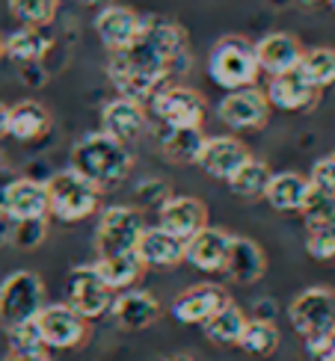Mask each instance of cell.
<instances>
[{
  "instance_id": "1",
  "label": "cell",
  "mask_w": 335,
  "mask_h": 361,
  "mask_svg": "<svg viewBox=\"0 0 335 361\" xmlns=\"http://www.w3.org/2000/svg\"><path fill=\"white\" fill-rule=\"evenodd\" d=\"M190 66V42L187 30L172 18L146 15V27L134 44L125 51L110 54L107 78L119 95L140 101L148 107L170 80L184 74Z\"/></svg>"
},
{
  "instance_id": "2",
  "label": "cell",
  "mask_w": 335,
  "mask_h": 361,
  "mask_svg": "<svg viewBox=\"0 0 335 361\" xmlns=\"http://www.w3.org/2000/svg\"><path fill=\"white\" fill-rule=\"evenodd\" d=\"M71 169L81 172L86 180H93L98 190L122 184L134 169V154L125 142L107 137L104 130L86 133L71 148Z\"/></svg>"
},
{
  "instance_id": "3",
  "label": "cell",
  "mask_w": 335,
  "mask_h": 361,
  "mask_svg": "<svg viewBox=\"0 0 335 361\" xmlns=\"http://www.w3.org/2000/svg\"><path fill=\"white\" fill-rule=\"evenodd\" d=\"M288 320L306 343L309 355L321 358L335 341V290L324 284L300 290L288 305Z\"/></svg>"
},
{
  "instance_id": "4",
  "label": "cell",
  "mask_w": 335,
  "mask_h": 361,
  "mask_svg": "<svg viewBox=\"0 0 335 361\" xmlns=\"http://www.w3.org/2000/svg\"><path fill=\"white\" fill-rule=\"evenodd\" d=\"M208 74L225 92L255 86V80L261 78V68H258V59H255V42L243 36L217 39L208 54Z\"/></svg>"
},
{
  "instance_id": "5",
  "label": "cell",
  "mask_w": 335,
  "mask_h": 361,
  "mask_svg": "<svg viewBox=\"0 0 335 361\" xmlns=\"http://www.w3.org/2000/svg\"><path fill=\"white\" fill-rule=\"evenodd\" d=\"M45 187H48V216L59 222H83L98 210L101 190L74 169L57 172L51 180H45Z\"/></svg>"
},
{
  "instance_id": "6",
  "label": "cell",
  "mask_w": 335,
  "mask_h": 361,
  "mask_svg": "<svg viewBox=\"0 0 335 361\" xmlns=\"http://www.w3.org/2000/svg\"><path fill=\"white\" fill-rule=\"evenodd\" d=\"M45 308V284L36 273L18 269L0 281V323L4 329L33 323Z\"/></svg>"
},
{
  "instance_id": "7",
  "label": "cell",
  "mask_w": 335,
  "mask_h": 361,
  "mask_svg": "<svg viewBox=\"0 0 335 361\" xmlns=\"http://www.w3.org/2000/svg\"><path fill=\"white\" fill-rule=\"evenodd\" d=\"M143 231H146V219L136 207H128V204L104 207L98 216V228H95L98 258L136 252V243H140Z\"/></svg>"
},
{
  "instance_id": "8",
  "label": "cell",
  "mask_w": 335,
  "mask_h": 361,
  "mask_svg": "<svg viewBox=\"0 0 335 361\" xmlns=\"http://www.w3.org/2000/svg\"><path fill=\"white\" fill-rule=\"evenodd\" d=\"M163 128H202L208 116V101L199 89L172 83L148 104Z\"/></svg>"
},
{
  "instance_id": "9",
  "label": "cell",
  "mask_w": 335,
  "mask_h": 361,
  "mask_svg": "<svg viewBox=\"0 0 335 361\" xmlns=\"http://www.w3.org/2000/svg\"><path fill=\"white\" fill-rule=\"evenodd\" d=\"M45 350H78L89 338V320L69 305H45L36 317Z\"/></svg>"
},
{
  "instance_id": "10",
  "label": "cell",
  "mask_w": 335,
  "mask_h": 361,
  "mask_svg": "<svg viewBox=\"0 0 335 361\" xmlns=\"http://www.w3.org/2000/svg\"><path fill=\"white\" fill-rule=\"evenodd\" d=\"M69 308L78 311L83 320H95V317H104V314H110V305H113V290L107 284L101 281L98 269L93 264L86 267H78L71 269L69 276Z\"/></svg>"
},
{
  "instance_id": "11",
  "label": "cell",
  "mask_w": 335,
  "mask_h": 361,
  "mask_svg": "<svg viewBox=\"0 0 335 361\" xmlns=\"http://www.w3.org/2000/svg\"><path fill=\"white\" fill-rule=\"evenodd\" d=\"M217 116L232 130H258L270 122V101L258 86L235 89L217 104Z\"/></svg>"
},
{
  "instance_id": "12",
  "label": "cell",
  "mask_w": 335,
  "mask_h": 361,
  "mask_svg": "<svg viewBox=\"0 0 335 361\" xmlns=\"http://www.w3.org/2000/svg\"><path fill=\"white\" fill-rule=\"evenodd\" d=\"M264 95L270 101V110L309 113V110H315V104L321 101V89L312 86V80L300 68H294V71H285V74L270 78Z\"/></svg>"
},
{
  "instance_id": "13",
  "label": "cell",
  "mask_w": 335,
  "mask_h": 361,
  "mask_svg": "<svg viewBox=\"0 0 335 361\" xmlns=\"http://www.w3.org/2000/svg\"><path fill=\"white\" fill-rule=\"evenodd\" d=\"M228 299H232V296H228L220 284H211V281L193 284V288L181 290L172 299L170 314L178 323H184V326H205L228 302Z\"/></svg>"
},
{
  "instance_id": "14",
  "label": "cell",
  "mask_w": 335,
  "mask_h": 361,
  "mask_svg": "<svg viewBox=\"0 0 335 361\" xmlns=\"http://www.w3.org/2000/svg\"><path fill=\"white\" fill-rule=\"evenodd\" d=\"M143 27H146V15H140L131 6H122V4L104 6L95 15V33L110 54L125 51L128 44H134L136 36L143 33Z\"/></svg>"
},
{
  "instance_id": "15",
  "label": "cell",
  "mask_w": 335,
  "mask_h": 361,
  "mask_svg": "<svg viewBox=\"0 0 335 361\" xmlns=\"http://www.w3.org/2000/svg\"><path fill=\"white\" fill-rule=\"evenodd\" d=\"M158 225L178 240H190L208 225V207L196 195H170L158 207Z\"/></svg>"
},
{
  "instance_id": "16",
  "label": "cell",
  "mask_w": 335,
  "mask_h": 361,
  "mask_svg": "<svg viewBox=\"0 0 335 361\" xmlns=\"http://www.w3.org/2000/svg\"><path fill=\"white\" fill-rule=\"evenodd\" d=\"M160 314H163V308L155 293L134 290V288L116 293L113 305H110V317L122 332H143V329L155 326L160 320Z\"/></svg>"
},
{
  "instance_id": "17",
  "label": "cell",
  "mask_w": 335,
  "mask_h": 361,
  "mask_svg": "<svg viewBox=\"0 0 335 361\" xmlns=\"http://www.w3.org/2000/svg\"><path fill=\"white\" fill-rule=\"evenodd\" d=\"M249 157H252L249 148L243 145L237 137H228L225 133V137H205V145L199 152L196 166L214 180H228Z\"/></svg>"
},
{
  "instance_id": "18",
  "label": "cell",
  "mask_w": 335,
  "mask_h": 361,
  "mask_svg": "<svg viewBox=\"0 0 335 361\" xmlns=\"http://www.w3.org/2000/svg\"><path fill=\"white\" fill-rule=\"evenodd\" d=\"M148 128V107L140 101L116 95L101 107V130L119 142H131Z\"/></svg>"
},
{
  "instance_id": "19",
  "label": "cell",
  "mask_w": 335,
  "mask_h": 361,
  "mask_svg": "<svg viewBox=\"0 0 335 361\" xmlns=\"http://www.w3.org/2000/svg\"><path fill=\"white\" fill-rule=\"evenodd\" d=\"M232 237L225 228L205 225L199 234L184 240V261L202 273H223L228 261V249H232Z\"/></svg>"
},
{
  "instance_id": "20",
  "label": "cell",
  "mask_w": 335,
  "mask_h": 361,
  "mask_svg": "<svg viewBox=\"0 0 335 361\" xmlns=\"http://www.w3.org/2000/svg\"><path fill=\"white\" fill-rule=\"evenodd\" d=\"M4 216L12 222L48 219V187L45 180L18 178L4 187Z\"/></svg>"
},
{
  "instance_id": "21",
  "label": "cell",
  "mask_w": 335,
  "mask_h": 361,
  "mask_svg": "<svg viewBox=\"0 0 335 361\" xmlns=\"http://www.w3.org/2000/svg\"><path fill=\"white\" fill-rule=\"evenodd\" d=\"M302 42L294 36V33H267L264 39L255 42V59H258V68L267 71L270 78L276 74H285V71H294L302 59Z\"/></svg>"
},
{
  "instance_id": "22",
  "label": "cell",
  "mask_w": 335,
  "mask_h": 361,
  "mask_svg": "<svg viewBox=\"0 0 335 361\" xmlns=\"http://www.w3.org/2000/svg\"><path fill=\"white\" fill-rule=\"evenodd\" d=\"M223 273L235 284H255L267 273V255L252 237H232V249H228Z\"/></svg>"
},
{
  "instance_id": "23",
  "label": "cell",
  "mask_w": 335,
  "mask_h": 361,
  "mask_svg": "<svg viewBox=\"0 0 335 361\" xmlns=\"http://www.w3.org/2000/svg\"><path fill=\"white\" fill-rule=\"evenodd\" d=\"M136 258L143 261V267H155V269H166V267H178L184 264V240L172 237L170 231H163L160 225L148 228L140 234V243H136Z\"/></svg>"
},
{
  "instance_id": "24",
  "label": "cell",
  "mask_w": 335,
  "mask_h": 361,
  "mask_svg": "<svg viewBox=\"0 0 335 361\" xmlns=\"http://www.w3.org/2000/svg\"><path fill=\"white\" fill-rule=\"evenodd\" d=\"M51 110L39 101H18L6 116V137L18 142H36L51 130Z\"/></svg>"
},
{
  "instance_id": "25",
  "label": "cell",
  "mask_w": 335,
  "mask_h": 361,
  "mask_svg": "<svg viewBox=\"0 0 335 361\" xmlns=\"http://www.w3.org/2000/svg\"><path fill=\"white\" fill-rule=\"evenodd\" d=\"M312 184L306 175L300 172H273L264 190V202L279 210V214H300V207L306 204Z\"/></svg>"
},
{
  "instance_id": "26",
  "label": "cell",
  "mask_w": 335,
  "mask_h": 361,
  "mask_svg": "<svg viewBox=\"0 0 335 361\" xmlns=\"http://www.w3.org/2000/svg\"><path fill=\"white\" fill-rule=\"evenodd\" d=\"M205 145V130L202 128H163L158 130V148L170 163H196L199 152Z\"/></svg>"
},
{
  "instance_id": "27",
  "label": "cell",
  "mask_w": 335,
  "mask_h": 361,
  "mask_svg": "<svg viewBox=\"0 0 335 361\" xmlns=\"http://www.w3.org/2000/svg\"><path fill=\"white\" fill-rule=\"evenodd\" d=\"M98 269L101 281L107 284L113 293H122V290H131L136 281L143 279L146 267L143 261L136 258V252L131 255H110V258H98V264H93Z\"/></svg>"
},
{
  "instance_id": "28",
  "label": "cell",
  "mask_w": 335,
  "mask_h": 361,
  "mask_svg": "<svg viewBox=\"0 0 335 361\" xmlns=\"http://www.w3.org/2000/svg\"><path fill=\"white\" fill-rule=\"evenodd\" d=\"M51 44L54 42L45 30L21 27L4 39V56H9L12 63H18V66H30V63H39V59L51 51Z\"/></svg>"
},
{
  "instance_id": "29",
  "label": "cell",
  "mask_w": 335,
  "mask_h": 361,
  "mask_svg": "<svg viewBox=\"0 0 335 361\" xmlns=\"http://www.w3.org/2000/svg\"><path fill=\"white\" fill-rule=\"evenodd\" d=\"M247 323H249V317L243 314V308L228 299V302L214 314V317L202 326V332H205V338L211 343H220V347H237Z\"/></svg>"
},
{
  "instance_id": "30",
  "label": "cell",
  "mask_w": 335,
  "mask_h": 361,
  "mask_svg": "<svg viewBox=\"0 0 335 361\" xmlns=\"http://www.w3.org/2000/svg\"><path fill=\"white\" fill-rule=\"evenodd\" d=\"M270 169H267V163L264 160H258V157H249L243 166L225 180L228 190H232L237 199H264V190H267V180H270Z\"/></svg>"
},
{
  "instance_id": "31",
  "label": "cell",
  "mask_w": 335,
  "mask_h": 361,
  "mask_svg": "<svg viewBox=\"0 0 335 361\" xmlns=\"http://www.w3.org/2000/svg\"><path fill=\"white\" fill-rule=\"evenodd\" d=\"M306 78L312 80V86L332 89L335 86V48H327V44H317V48H306L302 51V59L297 66Z\"/></svg>"
},
{
  "instance_id": "32",
  "label": "cell",
  "mask_w": 335,
  "mask_h": 361,
  "mask_svg": "<svg viewBox=\"0 0 335 361\" xmlns=\"http://www.w3.org/2000/svg\"><path fill=\"white\" fill-rule=\"evenodd\" d=\"M279 329L273 320H249L247 329H243V338L237 347L243 353H249V355H258V358H270L273 353L279 350Z\"/></svg>"
},
{
  "instance_id": "33",
  "label": "cell",
  "mask_w": 335,
  "mask_h": 361,
  "mask_svg": "<svg viewBox=\"0 0 335 361\" xmlns=\"http://www.w3.org/2000/svg\"><path fill=\"white\" fill-rule=\"evenodd\" d=\"M57 4L59 0H9V12L21 27L42 30L57 18Z\"/></svg>"
},
{
  "instance_id": "34",
  "label": "cell",
  "mask_w": 335,
  "mask_h": 361,
  "mask_svg": "<svg viewBox=\"0 0 335 361\" xmlns=\"http://www.w3.org/2000/svg\"><path fill=\"white\" fill-rule=\"evenodd\" d=\"M300 216H302L306 228H327V225H335V195L312 187L306 195V204L300 207Z\"/></svg>"
},
{
  "instance_id": "35",
  "label": "cell",
  "mask_w": 335,
  "mask_h": 361,
  "mask_svg": "<svg viewBox=\"0 0 335 361\" xmlns=\"http://www.w3.org/2000/svg\"><path fill=\"white\" fill-rule=\"evenodd\" d=\"M306 252L321 264H335V225L306 228Z\"/></svg>"
},
{
  "instance_id": "36",
  "label": "cell",
  "mask_w": 335,
  "mask_h": 361,
  "mask_svg": "<svg viewBox=\"0 0 335 361\" xmlns=\"http://www.w3.org/2000/svg\"><path fill=\"white\" fill-rule=\"evenodd\" d=\"M45 234H48L45 219H24V222H12L9 240L15 249H36V246H42Z\"/></svg>"
},
{
  "instance_id": "37",
  "label": "cell",
  "mask_w": 335,
  "mask_h": 361,
  "mask_svg": "<svg viewBox=\"0 0 335 361\" xmlns=\"http://www.w3.org/2000/svg\"><path fill=\"white\" fill-rule=\"evenodd\" d=\"M6 338H9V353H39V350H45V343L39 338V329H36V320L6 329Z\"/></svg>"
},
{
  "instance_id": "38",
  "label": "cell",
  "mask_w": 335,
  "mask_h": 361,
  "mask_svg": "<svg viewBox=\"0 0 335 361\" xmlns=\"http://www.w3.org/2000/svg\"><path fill=\"white\" fill-rule=\"evenodd\" d=\"M309 178V184L315 190H321V192H332L335 195V157H321V160H315V166L312 172L306 175Z\"/></svg>"
},
{
  "instance_id": "39",
  "label": "cell",
  "mask_w": 335,
  "mask_h": 361,
  "mask_svg": "<svg viewBox=\"0 0 335 361\" xmlns=\"http://www.w3.org/2000/svg\"><path fill=\"white\" fill-rule=\"evenodd\" d=\"M136 195H143V202L146 204H155V207H160L166 199H170V187L163 184V180H158V178H151V180H146V184H140L136 187Z\"/></svg>"
},
{
  "instance_id": "40",
  "label": "cell",
  "mask_w": 335,
  "mask_h": 361,
  "mask_svg": "<svg viewBox=\"0 0 335 361\" xmlns=\"http://www.w3.org/2000/svg\"><path fill=\"white\" fill-rule=\"evenodd\" d=\"M6 361H51V355L45 350H39V353H9Z\"/></svg>"
},
{
  "instance_id": "41",
  "label": "cell",
  "mask_w": 335,
  "mask_h": 361,
  "mask_svg": "<svg viewBox=\"0 0 335 361\" xmlns=\"http://www.w3.org/2000/svg\"><path fill=\"white\" fill-rule=\"evenodd\" d=\"M6 116H9V107L4 101H0V140L6 137Z\"/></svg>"
},
{
  "instance_id": "42",
  "label": "cell",
  "mask_w": 335,
  "mask_h": 361,
  "mask_svg": "<svg viewBox=\"0 0 335 361\" xmlns=\"http://www.w3.org/2000/svg\"><path fill=\"white\" fill-rule=\"evenodd\" d=\"M81 4H86V6H98V9H104V6H113L116 0H81Z\"/></svg>"
},
{
  "instance_id": "43",
  "label": "cell",
  "mask_w": 335,
  "mask_h": 361,
  "mask_svg": "<svg viewBox=\"0 0 335 361\" xmlns=\"http://www.w3.org/2000/svg\"><path fill=\"white\" fill-rule=\"evenodd\" d=\"M321 361H335V341H332V347H329V350L321 355Z\"/></svg>"
},
{
  "instance_id": "44",
  "label": "cell",
  "mask_w": 335,
  "mask_h": 361,
  "mask_svg": "<svg viewBox=\"0 0 335 361\" xmlns=\"http://www.w3.org/2000/svg\"><path fill=\"white\" fill-rule=\"evenodd\" d=\"M163 361H196L193 355H170V358H163Z\"/></svg>"
},
{
  "instance_id": "45",
  "label": "cell",
  "mask_w": 335,
  "mask_h": 361,
  "mask_svg": "<svg viewBox=\"0 0 335 361\" xmlns=\"http://www.w3.org/2000/svg\"><path fill=\"white\" fill-rule=\"evenodd\" d=\"M300 4H327V0H300Z\"/></svg>"
},
{
  "instance_id": "46",
  "label": "cell",
  "mask_w": 335,
  "mask_h": 361,
  "mask_svg": "<svg viewBox=\"0 0 335 361\" xmlns=\"http://www.w3.org/2000/svg\"><path fill=\"white\" fill-rule=\"evenodd\" d=\"M0 59H4V36H0Z\"/></svg>"
},
{
  "instance_id": "47",
  "label": "cell",
  "mask_w": 335,
  "mask_h": 361,
  "mask_svg": "<svg viewBox=\"0 0 335 361\" xmlns=\"http://www.w3.org/2000/svg\"><path fill=\"white\" fill-rule=\"evenodd\" d=\"M327 4H329V6H332V9H335V0H327Z\"/></svg>"
},
{
  "instance_id": "48",
  "label": "cell",
  "mask_w": 335,
  "mask_h": 361,
  "mask_svg": "<svg viewBox=\"0 0 335 361\" xmlns=\"http://www.w3.org/2000/svg\"><path fill=\"white\" fill-rule=\"evenodd\" d=\"M332 157H335V152H332Z\"/></svg>"
}]
</instances>
